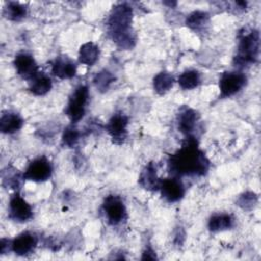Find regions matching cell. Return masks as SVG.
Listing matches in <instances>:
<instances>
[{
    "instance_id": "5b68a950",
    "label": "cell",
    "mask_w": 261,
    "mask_h": 261,
    "mask_svg": "<svg viewBox=\"0 0 261 261\" xmlns=\"http://www.w3.org/2000/svg\"><path fill=\"white\" fill-rule=\"evenodd\" d=\"M247 84V76L244 72L234 71H224L219 79V97L224 99L231 97L239 93Z\"/></svg>"
},
{
    "instance_id": "484cf974",
    "label": "cell",
    "mask_w": 261,
    "mask_h": 261,
    "mask_svg": "<svg viewBox=\"0 0 261 261\" xmlns=\"http://www.w3.org/2000/svg\"><path fill=\"white\" fill-rule=\"evenodd\" d=\"M82 133L73 125H68L62 134V144L68 148H72L80 141Z\"/></svg>"
},
{
    "instance_id": "7402d4cb",
    "label": "cell",
    "mask_w": 261,
    "mask_h": 261,
    "mask_svg": "<svg viewBox=\"0 0 261 261\" xmlns=\"http://www.w3.org/2000/svg\"><path fill=\"white\" fill-rule=\"evenodd\" d=\"M177 83L182 90H193L201 83V73L196 69H187L177 77Z\"/></svg>"
},
{
    "instance_id": "ba28073f",
    "label": "cell",
    "mask_w": 261,
    "mask_h": 261,
    "mask_svg": "<svg viewBox=\"0 0 261 261\" xmlns=\"http://www.w3.org/2000/svg\"><path fill=\"white\" fill-rule=\"evenodd\" d=\"M8 216L16 222H27L33 217L32 206L19 195L18 192L14 193L8 204Z\"/></svg>"
},
{
    "instance_id": "ac0fdd59",
    "label": "cell",
    "mask_w": 261,
    "mask_h": 261,
    "mask_svg": "<svg viewBox=\"0 0 261 261\" xmlns=\"http://www.w3.org/2000/svg\"><path fill=\"white\" fill-rule=\"evenodd\" d=\"M186 24L195 32H204L210 24V15L206 11L195 10L186 18Z\"/></svg>"
},
{
    "instance_id": "83f0119b",
    "label": "cell",
    "mask_w": 261,
    "mask_h": 261,
    "mask_svg": "<svg viewBox=\"0 0 261 261\" xmlns=\"http://www.w3.org/2000/svg\"><path fill=\"white\" fill-rule=\"evenodd\" d=\"M8 251H11V241L3 238L0 243V252L1 254H5Z\"/></svg>"
},
{
    "instance_id": "8fae6325",
    "label": "cell",
    "mask_w": 261,
    "mask_h": 261,
    "mask_svg": "<svg viewBox=\"0 0 261 261\" xmlns=\"http://www.w3.org/2000/svg\"><path fill=\"white\" fill-rule=\"evenodd\" d=\"M13 65L17 74L27 81L32 80L39 72V66L35 58L27 52L16 54L13 60Z\"/></svg>"
},
{
    "instance_id": "8992f818",
    "label": "cell",
    "mask_w": 261,
    "mask_h": 261,
    "mask_svg": "<svg viewBox=\"0 0 261 261\" xmlns=\"http://www.w3.org/2000/svg\"><path fill=\"white\" fill-rule=\"evenodd\" d=\"M102 209L109 224L118 225L126 220L127 212L124 202L119 196L109 195L102 204Z\"/></svg>"
},
{
    "instance_id": "5bb4252c",
    "label": "cell",
    "mask_w": 261,
    "mask_h": 261,
    "mask_svg": "<svg viewBox=\"0 0 261 261\" xmlns=\"http://www.w3.org/2000/svg\"><path fill=\"white\" fill-rule=\"evenodd\" d=\"M52 73L61 80H68L75 75L76 65L75 63L67 56H58L51 63Z\"/></svg>"
},
{
    "instance_id": "4fadbf2b",
    "label": "cell",
    "mask_w": 261,
    "mask_h": 261,
    "mask_svg": "<svg viewBox=\"0 0 261 261\" xmlns=\"http://www.w3.org/2000/svg\"><path fill=\"white\" fill-rule=\"evenodd\" d=\"M38 245V237L31 231H23L11 240V251L18 256L32 253Z\"/></svg>"
},
{
    "instance_id": "cb8c5ba5",
    "label": "cell",
    "mask_w": 261,
    "mask_h": 261,
    "mask_svg": "<svg viewBox=\"0 0 261 261\" xmlns=\"http://www.w3.org/2000/svg\"><path fill=\"white\" fill-rule=\"evenodd\" d=\"M21 179H24L23 175H21L18 170L12 166H7L6 169L2 171V182L10 189L17 190L20 186Z\"/></svg>"
},
{
    "instance_id": "30bf717a",
    "label": "cell",
    "mask_w": 261,
    "mask_h": 261,
    "mask_svg": "<svg viewBox=\"0 0 261 261\" xmlns=\"http://www.w3.org/2000/svg\"><path fill=\"white\" fill-rule=\"evenodd\" d=\"M128 117L122 112L114 113L106 124V130L111 136L113 143L120 145L127 135Z\"/></svg>"
},
{
    "instance_id": "7c38bea8",
    "label": "cell",
    "mask_w": 261,
    "mask_h": 261,
    "mask_svg": "<svg viewBox=\"0 0 261 261\" xmlns=\"http://www.w3.org/2000/svg\"><path fill=\"white\" fill-rule=\"evenodd\" d=\"M200 119L199 113L188 106H184L179 109L176 115V123L178 130L188 136H194L193 132L197 127V123Z\"/></svg>"
},
{
    "instance_id": "f1b7e54d",
    "label": "cell",
    "mask_w": 261,
    "mask_h": 261,
    "mask_svg": "<svg viewBox=\"0 0 261 261\" xmlns=\"http://www.w3.org/2000/svg\"><path fill=\"white\" fill-rule=\"evenodd\" d=\"M155 259H157V257L154 250L150 247L146 248V250L142 255V260H155Z\"/></svg>"
},
{
    "instance_id": "d6986e66",
    "label": "cell",
    "mask_w": 261,
    "mask_h": 261,
    "mask_svg": "<svg viewBox=\"0 0 261 261\" xmlns=\"http://www.w3.org/2000/svg\"><path fill=\"white\" fill-rule=\"evenodd\" d=\"M234 224V218L231 214L228 213H217L213 214L208 220V228L209 230L223 231L226 229H230Z\"/></svg>"
},
{
    "instance_id": "ffe728a7",
    "label": "cell",
    "mask_w": 261,
    "mask_h": 261,
    "mask_svg": "<svg viewBox=\"0 0 261 261\" xmlns=\"http://www.w3.org/2000/svg\"><path fill=\"white\" fill-rule=\"evenodd\" d=\"M100 50L99 47L93 42H87L83 44L79 50V60L81 63L92 66L99 59Z\"/></svg>"
},
{
    "instance_id": "44dd1931",
    "label": "cell",
    "mask_w": 261,
    "mask_h": 261,
    "mask_svg": "<svg viewBox=\"0 0 261 261\" xmlns=\"http://www.w3.org/2000/svg\"><path fill=\"white\" fill-rule=\"evenodd\" d=\"M174 82V76L170 72L161 71L157 73L153 79L154 91L159 95H164L173 87Z\"/></svg>"
},
{
    "instance_id": "9c48e42d",
    "label": "cell",
    "mask_w": 261,
    "mask_h": 261,
    "mask_svg": "<svg viewBox=\"0 0 261 261\" xmlns=\"http://www.w3.org/2000/svg\"><path fill=\"white\" fill-rule=\"evenodd\" d=\"M159 191L162 198L168 203H175L180 201L186 193V189L181 180L177 176L173 175L161 180Z\"/></svg>"
},
{
    "instance_id": "e0dca14e",
    "label": "cell",
    "mask_w": 261,
    "mask_h": 261,
    "mask_svg": "<svg viewBox=\"0 0 261 261\" xmlns=\"http://www.w3.org/2000/svg\"><path fill=\"white\" fill-rule=\"evenodd\" d=\"M52 88L51 79L44 72H38L32 80L29 81V89L36 96H44L50 92Z\"/></svg>"
},
{
    "instance_id": "7a4b0ae2",
    "label": "cell",
    "mask_w": 261,
    "mask_h": 261,
    "mask_svg": "<svg viewBox=\"0 0 261 261\" xmlns=\"http://www.w3.org/2000/svg\"><path fill=\"white\" fill-rule=\"evenodd\" d=\"M133 8L127 3L114 5L108 15V34L120 50H130L136 46L137 35L132 28Z\"/></svg>"
},
{
    "instance_id": "4316f807",
    "label": "cell",
    "mask_w": 261,
    "mask_h": 261,
    "mask_svg": "<svg viewBox=\"0 0 261 261\" xmlns=\"http://www.w3.org/2000/svg\"><path fill=\"white\" fill-rule=\"evenodd\" d=\"M258 203V196L254 192H245L237 200V205L245 211L252 210Z\"/></svg>"
},
{
    "instance_id": "2e32d148",
    "label": "cell",
    "mask_w": 261,
    "mask_h": 261,
    "mask_svg": "<svg viewBox=\"0 0 261 261\" xmlns=\"http://www.w3.org/2000/svg\"><path fill=\"white\" fill-rule=\"evenodd\" d=\"M23 118L14 111L3 112L0 117V130L3 134H13L23 125Z\"/></svg>"
},
{
    "instance_id": "277c9868",
    "label": "cell",
    "mask_w": 261,
    "mask_h": 261,
    "mask_svg": "<svg viewBox=\"0 0 261 261\" xmlns=\"http://www.w3.org/2000/svg\"><path fill=\"white\" fill-rule=\"evenodd\" d=\"M88 100H89L88 87L85 85L77 86L74 89V91L71 93L65 109V113L70 119L71 123H76L84 117L86 113Z\"/></svg>"
},
{
    "instance_id": "9a60e30c",
    "label": "cell",
    "mask_w": 261,
    "mask_h": 261,
    "mask_svg": "<svg viewBox=\"0 0 261 261\" xmlns=\"http://www.w3.org/2000/svg\"><path fill=\"white\" fill-rule=\"evenodd\" d=\"M161 178L157 175L156 165L153 162L148 163L140 173L139 184L147 191H158L161 185Z\"/></svg>"
},
{
    "instance_id": "3957f363",
    "label": "cell",
    "mask_w": 261,
    "mask_h": 261,
    "mask_svg": "<svg viewBox=\"0 0 261 261\" xmlns=\"http://www.w3.org/2000/svg\"><path fill=\"white\" fill-rule=\"evenodd\" d=\"M237 54L233 64L239 68L250 66L258 61L260 53V34L255 29L243 28L238 34Z\"/></svg>"
},
{
    "instance_id": "52a82bcc",
    "label": "cell",
    "mask_w": 261,
    "mask_h": 261,
    "mask_svg": "<svg viewBox=\"0 0 261 261\" xmlns=\"http://www.w3.org/2000/svg\"><path fill=\"white\" fill-rule=\"evenodd\" d=\"M53 172L50 160L45 156H40L32 160L23 172V178L35 182L48 180Z\"/></svg>"
},
{
    "instance_id": "603a6c76",
    "label": "cell",
    "mask_w": 261,
    "mask_h": 261,
    "mask_svg": "<svg viewBox=\"0 0 261 261\" xmlns=\"http://www.w3.org/2000/svg\"><path fill=\"white\" fill-rule=\"evenodd\" d=\"M3 15L8 20L19 21L27 15V6L19 2L9 1L6 3L3 9Z\"/></svg>"
},
{
    "instance_id": "6da1fadb",
    "label": "cell",
    "mask_w": 261,
    "mask_h": 261,
    "mask_svg": "<svg viewBox=\"0 0 261 261\" xmlns=\"http://www.w3.org/2000/svg\"><path fill=\"white\" fill-rule=\"evenodd\" d=\"M168 169L173 176H203L210 167V161L199 148L195 136H188L178 150L168 158Z\"/></svg>"
},
{
    "instance_id": "d4e9b609",
    "label": "cell",
    "mask_w": 261,
    "mask_h": 261,
    "mask_svg": "<svg viewBox=\"0 0 261 261\" xmlns=\"http://www.w3.org/2000/svg\"><path fill=\"white\" fill-rule=\"evenodd\" d=\"M115 76L107 69H102L97 72L93 79L94 85L100 92H106L112 83H114Z\"/></svg>"
}]
</instances>
